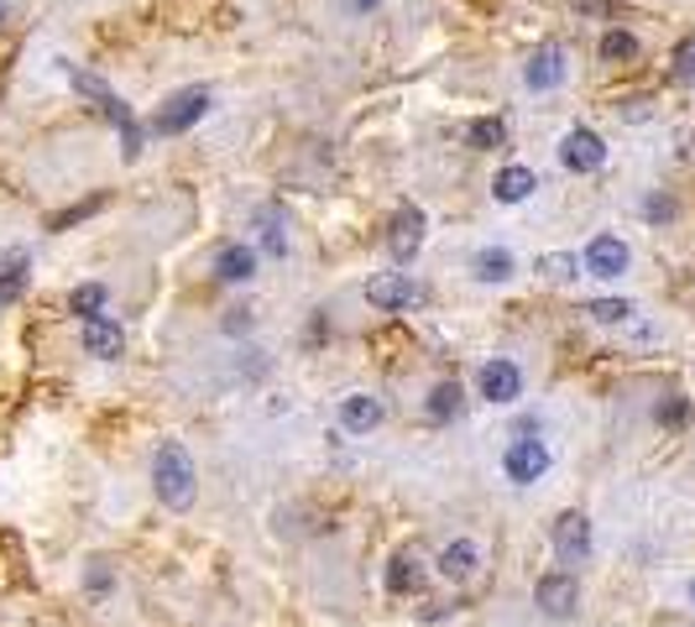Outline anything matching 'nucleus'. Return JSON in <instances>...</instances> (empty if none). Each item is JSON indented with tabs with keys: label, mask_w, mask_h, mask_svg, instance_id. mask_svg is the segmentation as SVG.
I'll return each mask as SVG.
<instances>
[{
	"label": "nucleus",
	"mask_w": 695,
	"mask_h": 627,
	"mask_svg": "<svg viewBox=\"0 0 695 627\" xmlns=\"http://www.w3.org/2000/svg\"><path fill=\"white\" fill-rule=\"evenodd\" d=\"M26 273H32V256L21 246H0V304H17L21 288H26Z\"/></svg>",
	"instance_id": "19"
},
{
	"label": "nucleus",
	"mask_w": 695,
	"mask_h": 627,
	"mask_svg": "<svg viewBox=\"0 0 695 627\" xmlns=\"http://www.w3.org/2000/svg\"><path fill=\"white\" fill-rule=\"evenodd\" d=\"M105 304H110V288H105V283H79V288L68 294V309L79 314V319H89V314H105Z\"/></svg>",
	"instance_id": "25"
},
{
	"label": "nucleus",
	"mask_w": 695,
	"mask_h": 627,
	"mask_svg": "<svg viewBox=\"0 0 695 627\" xmlns=\"http://www.w3.org/2000/svg\"><path fill=\"white\" fill-rule=\"evenodd\" d=\"M549 544H555L559 565H586L591 560V518L586 512H559L555 529H549Z\"/></svg>",
	"instance_id": "11"
},
{
	"label": "nucleus",
	"mask_w": 695,
	"mask_h": 627,
	"mask_svg": "<svg viewBox=\"0 0 695 627\" xmlns=\"http://www.w3.org/2000/svg\"><path fill=\"white\" fill-rule=\"evenodd\" d=\"M210 273H215L220 283H231V288H246V283H257V273H261L257 241H225V246L215 252V262H210Z\"/></svg>",
	"instance_id": "12"
},
{
	"label": "nucleus",
	"mask_w": 695,
	"mask_h": 627,
	"mask_svg": "<svg viewBox=\"0 0 695 627\" xmlns=\"http://www.w3.org/2000/svg\"><path fill=\"white\" fill-rule=\"evenodd\" d=\"M538 273L549 277V283H576L586 267H580L576 252H549V256H538Z\"/></svg>",
	"instance_id": "26"
},
{
	"label": "nucleus",
	"mask_w": 695,
	"mask_h": 627,
	"mask_svg": "<svg viewBox=\"0 0 695 627\" xmlns=\"http://www.w3.org/2000/svg\"><path fill=\"white\" fill-rule=\"evenodd\" d=\"M654 418L664 424V429H680V424H691V403H685V397H664V403L654 408Z\"/></svg>",
	"instance_id": "28"
},
{
	"label": "nucleus",
	"mask_w": 695,
	"mask_h": 627,
	"mask_svg": "<svg viewBox=\"0 0 695 627\" xmlns=\"http://www.w3.org/2000/svg\"><path fill=\"white\" fill-rule=\"evenodd\" d=\"M424 235H429V215L418 204H403L393 220H387V256L397 267H408L418 252H424Z\"/></svg>",
	"instance_id": "8"
},
{
	"label": "nucleus",
	"mask_w": 695,
	"mask_h": 627,
	"mask_svg": "<svg viewBox=\"0 0 695 627\" xmlns=\"http://www.w3.org/2000/svg\"><path fill=\"white\" fill-rule=\"evenodd\" d=\"M534 189H538V173L523 168V162H507V168H496V178H492L496 204H523V199H534Z\"/></svg>",
	"instance_id": "17"
},
{
	"label": "nucleus",
	"mask_w": 695,
	"mask_h": 627,
	"mask_svg": "<svg viewBox=\"0 0 695 627\" xmlns=\"http://www.w3.org/2000/svg\"><path fill=\"white\" fill-rule=\"evenodd\" d=\"M335 413H340V429H345V434H377L382 424H387V403H382L377 392H366V387L345 392Z\"/></svg>",
	"instance_id": "13"
},
{
	"label": "nucleus",
	"mask_w": 695,
	"mask_h": 627,
	"mask_svg": "<svg viewBox=\"0 0 695 627\" xmlns=\"http://www.w3.org/2000/svg\"><path fill=\"white\" fill-rule=\"evenodd\" d=\"M210 105H215V95H210L204 84L173 89V95L158 105V116H152V131H158V137H189L199 120L210 116Z\"/></svg>",
	"instance_id": "3"
},
{
	"label": "nucleus",
	"mask_w": 695,
	"mask_h": 627,
	"mask_svg": "<svg viewBox=\"0 0 695 627\" xmlns=\"http://www.w3.org/2000/svg\"><path fill=\"white\" fill-rule=\"evenodd\" d=\"M622 116H628V120H643V116H649V99H628V105H622Z\"/></svg>",
	"instance_id": "32"
},
{
	"label": "nucleus",
	"mask_w": 695,
	"mask_h": 627,
	"mask_svg": "<svg viewBox=\"0 0 695 627\" xmlns=\"http://www.w3.org/2000/svg\"><path fill=\"white\" fill-rule=\"evenodd\" d=\"M471 277H477L481 288H507L517 277V252L502 246V241H487V246L471 252Z\"/></svg>",
	"instance_id": "15"
},
{
	"label": "nucleus",
	"mask_w": 695,
	"mask_h": 627,
	"mask_svg": "<svg viewBox=\"0 0 695 627\" xmlns=\"http://www.w3.org/2000/svg\"><path fill=\"white\" fill-rule=\"evenodd\" d=\"M496 470H502V481L507 487H538L549 470H555V450H549V439L544 434H513L502 455H496Z\"/></svg>",
	"instance_id": "2"
},
{
	"label": "nucleus",
	"mask_w": 695,
	"mask_h": 627,
	"mask_svg": "<svg viewBox=\"0 0 695 627\" xmlns=\"http://www.w3.org/2000/svg\"><path fill=\"white\" fill-rule=\"evenodd\" d=\"M377 6H382V0H345V11H351V17H372Z\"/></svg>",
	"instance_id": "31"
},
{
	"label": "nucleus",
	"mask_w": 695,
	"mask_h": 627,
	"mask_svg": "<svg viewBox=\"0 0 695 627\" xmlns=\"http://www.w3.org/2000/svg\"><path fill=\"white\" fill-rule=\"evenodd\" d=\"M466 147L471 152H496V147H507V120L502 116H477L466 126Z\"/></svg>",
	"instance_id": "22"
},
{
	"label": "nucleus",
	"mask_w": 695,
	"mask_h": 627,
	"mask_svg": "<svg viewBox=\"0 0 695 627\" xmlns=\"http://www.w3.org/2000/svg\"><path fill=\"white\" fill-rule=\"evenodd\" d=\"M366 304L382 314H408L424 304V288H418L408 273H377L366 283Z\"/></svg>",
	"instance_id": "10"
},
{
	"label": "nucleus",
	"mask_w": 695,
	"mask_h": 627,
	"mask_svg": "<svg viewBox=\"0 0 695 627\" xmlns=\"http://www.w3.org/2000/svg\"><path fill=\"white\" fill-rule=\"evenodd\" d=\"M6 11H11V6H6V0H0V21H6Z\"/></svg>",
	"instance_id": "34"
},
{
	"label": "nucleus",
	"mask_w": 695,
	"mask_h": 627,
	"mask_svg": "<svg viewBox=\"0 0 695 627\" xmlns=\"http://www.w3.org/2000/svg\"><path fill=\"white\" fill-rule=\"evenodd\" d=\"M643 220H649V225H670V220H675V199L664 194V189H654V194L643 199Z\"/></svg>",
	"instance_id": "27"
},
{
	"label": "nucleus",
	"mask_w": 695,
	"mask_h": 627,
	"mask_svg": "<svg viewBox=\"0 0 695 627\" xmlns=\"http://www.w3.org/2000/svg\"><path fill=\"white\" fill-rule=\"evenodd\" d=\"M534 607L549 617V623H570L580 612V581L570 570H549L534 581Z\"/></svg>",
	"instance_id": "6"
},
{
	"label": "nucleus",
	"mask_w": 695,
	"mask_h": 627,
	"mask_svg": "<svg viewBox=\"0 0 695 627\" xmlns=\"http://www.w3.org/2000/svg\"><path fill=\"white\" fill-rule=\"evenodd\" d=\"M633 314H638V309L628 304V298H596V304H586V319H591V325H607V330L628 325Z\"/></svg>",
	"instance_id": "24"
},
{
	"label": "nucleus",
	"mask_w": 695,
	"mask_h": 627,
	"mask_svg": "<svg viewBox=\"0 0 695 627\" xmlns=\"http://www.w3.org/2000/svg\"><path fill=\"white\" fill-rule=\"evenodd\" d=\"M596 53H601V63H633L638 59V38L633 32H622V26H612V32H601Z\"/></svg>",
	"instance_id": "23"
},
{
	"label": "nucleus",
	"mask_w": 695,
	"mask_h": 627,
	"mask_svg": "<svg viewBox=\"0 0 695 627\" xmlns=\"http://www.w3.org/2000/svg\"><path fill=\"white\" fill-rule=\"evenodd\" d=\"M257 252L272 256V262H288V252H293V241H288V225H282L278 210H261V215H257Z\"/></svg>",
	"instance_id": "20"
},
{
	"label": "nucleus",
	"mask_w": 695,
	"mask_h": 627,
	"mask_svg": "<svg viewBox=\"0 0 695 627\" xmlns=\"http://www.w3.org/2000/svg\"><path fill=\"white\" fill-rule=\"evenodd\" d=\"M565 78H570V53L559 42H544L534 59L523 63V89L528 95H555V89H565Z\"/></svg>",
	"instance_id": "7"
},
{
	"label": "nucleus",
	"mask_w": 695,
	"mask_h": 627,
	"mask_svg": "<svg viewBox=\"0 0 695 627\" xmlns=\"http://www.w3.org/2000/svg\"><path fill=\"white\" fill-rule=\"evenodd\" d=\"M691 607H695V581H691Z\"/></svg>",
	"instance_id": "35"
},
{
	"label": "nucleus",
	"mask_w": 695,
	"mask_h": 627,
	"mask_svg": "<svg viewBox=\"0 0 695 627\" xmlns=\"http://www.w3.org/2000/svg\"><path fill=\"white\" fill-rule=\"evenodd\" d=\"M89 591H110V570H105V560L89 565Z\"/></svg>",
	"instance_id": "30"
},
{
	"label": "nucleus",
	"mask_w": 695,
	"mask_h": 627,
	"mask_svg": "<svg viewBox=\"0 0 695 627\" xmlns=\"http://www.w3.org/2000/svg\"><path fill=\"white\" fill-rule=\"evenodd\" d=\"M152 491L168 512H189L199 497V466L183 439H162L152 450Z\"/></svg>",
	"instance_id": "1"
},
{
	"label": "nucleus",
	"mask_w": 695,
	"mask_h": 627,
	"mask_svg": "<svg viewBox=\"0 0 695 627\" xmlns=\"http://www.w3.org/2000/svg\"><path fill=\"white\" fill-rule=\"evenodd\" d=\"M576 11H580V17H601V11H607V0H576Z\"/></svg>",
	"instance_id": "33"
},
{
	"label": "nucleus",
	"mask_w": 695,
	"mask_h": 627,
	"mask_svg": "<svg viewBox=\"0 0 695 627\" xmlns=\"http://www.w3.org/2000/svg\"><path fill=\"white\" fill-rule=\"evenodd\" d=\"M79 346L95 361H120L126 355V330H120V319H110V314H89V319H79Z\"/></svg>",
	"instance_id": "14"
},
{
	"label": "nucleus",
	"mask_w": 695,
	"mask_h": 627,
	"mask_svg": "<svg viewBox=\"0 0 695 627\" xmlns=\"http://www.w3.org/2000/svg\"><path fill=\"white\" fill-rule=\"evenodd\" d=\"M424 575H429V570H424L418 554H393L387 570H382V586L393 591V596H414V591L424 586Z\"/></svg>",
	"instance_id": "18"
},
{
	"label": "nucleus",
	"mask_w": 695,
	"mask_h": 627,
	"mask_svg": "<svg viewBox=\"0 0 695 627\" xmlns=\"http://www.w3.org/2000/svg\"><path fill=\"white\" fill-rule=\"evenodd\" d=\"M580 267H586V277H596V283H622V277L633 273V246L612 231H596L591 241H586V252H580Z\"/></svg>",
	"instance_id": "4"
},
{
	"label": "nucleus",
	"mask_w": 695,
	"mask_h": 627,
	"mask_svg": "<svg viewBox=\"0 0 695 627\" xmlns=\"http://www.w3.org/2000/svg\"><path fill=\"white\" fill-rule=\"evenodd\" d=\"M477 570H481V544L477 539H450V544L435 554V575L439 581H450V586H466V581H477Z\"/></svg>",
	"instance_id": "16"
},
{
	"label": "nucleus",
	"mask_w": 695,
	"mask_h": 627,
	"mask_svg": "<svg viewBox=\"0 0 695 627\" xmlns=\"http://www.w3.org/2000/svg\"><path fill=\"white\" fill-rule=\"evenodd\" d=\"M528 387V372L517 366L513 355H492V361H481L477 372V397L481 403H492V408H513L517 397Z\"/></svg>",
	"instance_id": "5"
},
{
	"label": "nucleus",
	"mask_w": 695,
	"mask_h": 627,
	"mask_svg": "<svg viewBox=\"0 0 695 627\" xmlns=\"http://www.w3.org/2000/svg\"><path fill=\"white\" fill-rule=\"evenodd\" d=\"M460 408H466V387H460V382H435V387H429V397H424V413H429L435 424H450V418H460Z\"/></svg>",
	"instance_id": "21"
},
{
	"label": "nucleus",
	"mask_w": 695,
	"mask_h": 627,
	"mask_svg": "<svg viewBox=\"0 0 695 627\" xmlns=\"http://www.w3.org/2000/svg\"><path fill=\"white\" fill-rule=\"evenodd\" d=\"M670 74L680 78V84H695V32L691 38H680V47H675V68Z\"/></svg>",
	"instance_id": "29"
},
{
	"label": "nucleus",
	"mask_w": 695,
	"mask_h": 627,
	"mask_svg": "<svg viewBox=\"0 0 695 627\" xmlns=\"http://www.w3.org/2000/svg\"><path fill=\"white\" fill-rule=\"evenodd\" d=\"M559 168L565 173H601L607 168V141L596 137L591 126H570L565 137H559Z\"/></svg>",
	"instance_id": "9"
}]
</instances>
